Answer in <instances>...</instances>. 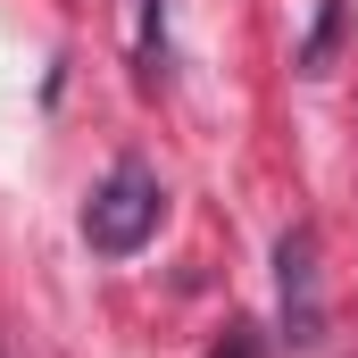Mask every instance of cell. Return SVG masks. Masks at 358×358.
Masks as SVG:
<instances>
[{"label": "cell", "instance_id": "cell-4", "mask_svg": "<svg viewBox=\"0 0 358 358\" xmlns=\"http://www.w3.org/2000/svg\"><path fill=\"white\" fill-rule=\"evenodd\" d=\"M208 358H259V325H225V342Z\"/></svg>", "mask_w": 358, "mask_h": 358}, {"label": "cell", "instance_id": "cell-1", "mask_svg": "<svg viewBox=\"0 0 358 358\" xmlns=\"http://www.w3.org/2000/svg\"><path fill=\"white\" fill-rule=\"evenodd\" d=\"M150 234H159V176H150L142 159H117L108 183L84 200V242L100 259H134Z\"/></svg>", "mask_w": 358, "mask_h": 358}, {"label": "cell", "instance_id": "cell-2", "mask_svg": "<svg viewBox=\"0 0 358 358\" xmlns=\"http://www.w3.org/2000/svg\"><path fill=\"white\" fill-rule=\"evenodd\" d=\"M275 292H283V334L292 350H317L325 342V275H317V234L292 225L275 242Z\"/></svg>", "mask_w": 358, "mask_h": 358}, {"label": "cell", "instance_id": "cell-3", "mask_svg": "<svg viewBox=\"0 0 358 358\" xmlns=\"http://www.w3.org/2000/svg\"><path fill=\"white\" fill-rule=\"evenodd\" d=\"M342 17H350L342 0L317 8V25H308V42H300V67H308V76H325V59H334V42H342Z\"/></svg>", "mask_w": 358, "mask_h": 358}]
</instances>
